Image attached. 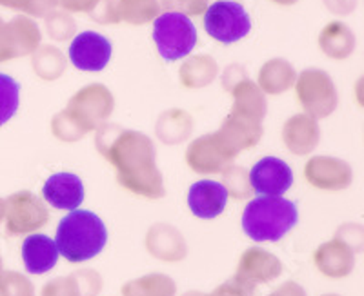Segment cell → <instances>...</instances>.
<instances>
[{"label":"cell","instance_id":"1","mask_svg":"<svg viewBox=\"0 0 364 296\" xmlns=\"http://www.w3.org/2000/svg\"><path fill=\"white\" fill-rule=\"evenodd\" d=\"M108 138V149H100L119 171L120 182L136 193L155 194L161 191V175L155 168V148L151 140L136 131L115 129L112 136L108 126H104Z\"/></svg>","mask_w":364,"mask_h":296},{"label":"cell","instance_id":"2","mask_svg":"<svg viewBox=\"0 0 364 296\" xmlns=\"http://www.w3.org/2000/svg\"><path fill=\"white\" fill-rule=\"evenodd\" d=\"M108 242V229L99 214L86 209H73L58 222L57 243L58 253L71 263L95 258Z\"/></svg>","mask_w":364,"mask_h":296},{"label":"cell","instance_id":"3","mask_svg":"<svg viewBox=\"0 0 364 296\" xmlns=\"http://www.w3.org/2000/svg\"><path fill=\"white\" fill-rule=\"evenodd\" d=\"M299 222V211L282 197H257L242 213V229L255 242H279Z\"/></svg>","mask_w":364,"mask_h":296},{"label":"cell","instance_id":"4","mask_svg":"<svg viewBox=\"0 0 364 296\" xmlns=\"http://www.w3.org/2000/svg\"><path fill=\"white\" fill-rule=\"evenodd\" d=\"M154 40L159 55L164 60L175 62L193 51L199 35L190 17L177 11H162L154 21Z\"/></svg>","mask_w":364,"mask_h":296},{"label":"cell","instance_id":"5","mask_svg":"<svg viewBox=\"0 0 364 296\" xmlns=\"http://www.w3.org/2000/svg\"><path fill=\"white\" fill-rule=\"evenodd\" d=\"M204 29L220 44H233L252 31V18L235 0H217L204 11Z\"/></svg>","mask_w":364,"mask_h":296},{"label":"cell","instance_id":"6","mask_svg":"<svg viewBox=\"0 0 364 296\" xmlns=\"http://www.w3.org/2000/svg\"><path fill=\"white\" fill-rule=\"evenodd\" d=\"M297 97L308 113L315 116L330 115L336 107V86L324 71H302L297 80Z\"/></svg>","mask_w":364,"mask_h":296},{"label":"cell","instance_id":"7","mask_svg":"<svg viewBox=\"0 0 364 296\" xmlns=\"http://www.w3.org/2000/svg\"><path fill=\"white\" fill-rule=\"evenodd\" d=\"M41 38V29L31 18L15 17L8 24L0 18V62L35 53Z\"/></svg>","mask_w":364,"mask_h":296},{"label":"cell","instance_id":"8","mask_svg":"<svg viewBox=\"0 0 364 296\" xmlns=\"http://www.w3.org/2000/svg\"><path fill=\"white\" fill-rule=\"evenodd\" d=\"M4 214L6 229L11 235H22V233L38 229L48 220V213H46L42 202L28 191L8 198V202L4 204Z\"/></svg>","mask_w":364,"mask_h":296},{"label":"cell","instance_id":"9","mask_svg":"<svg viewBox=\"0 0 364 296\" xmlns=\"http://www.w3.org/2000/svg\"><path fill=\"white\" fill-rule=\"evenodd\" d=\"M250 184L262 197H282L294 184V173L281 158L264 157L250 171Z\"/></svg>","mask_w":364,"mask_h":296},{"label":"cell","instance_id":"10","mask_svg":"<svg viewBox=\"0 0 364 296\" xmlns=\"http://www.w3.org/2000/svg\"><path fill=\"white\" fill-rule=\"evenodd\" d=\"M112 58V42L95 31H82L70 45V60L80 71H102Z\"/></svg>","mask_w":364,"mask_h":296},{"label":"cell","instance_id":"11","mask_svg":"<svg viewBox=\"0 0 364 296\" xmlns=\"http://www.w3.org/2000/svg\"><path fill=\"white\" fill-rule=\"evenodd\" d=\"M112 93L106 87L90 86L84 87L82 91H79L71 99L70 107H77V113L68 109V113H64V115L73 120L75 124H80V128H84V131H87V129L93 128V122H97L100 119L93 109H99L102 115H108V113H112Z\"/></svg>","mask_w":364,"mask_h":296},{"label":"cell","instance_id":"12","mask_svg":"<svg viewBox=\"0 0 364 296\" xmlns=\"http://www.w3.org/2000/svg\"><path fill=\"white\" fill-rule=\"evenodd\" d=\"M42 197L55 209L73 211L84 200V184L73 173L51 175L42 187Z\"/></svg>","mask_w":364,"mask_h":296},{"label":"cell","instance_id":"13","mask_svg":"<svg viewBox=\"0 0 364 296\" xmlns=\"http://www.w3.org/2000/svg\"><path fill=\"white\" fill-rule=\"evenodd\" d=\"M228 204V190L220 182L200 180L195 182L188 193V206L197 218L211 220L217 218Z\"/></svg>","mask_w":364,"mask_h":296},{"label":"cell","instance_id":"14","mask_svg":"<svg viewBox=\"0 0 364 296\" xmlns=\"http://www.w3.org/2000/svg\"><path fill=\"white\" fill-rule=\"evenodd\" d=\"M22 262L26 265V271L31 275H44L51 271L58 262L57 243L46 235H31L22 242Z\"/></svg>","mask_w":364,"mask_h":296},{"label":"cell","instance_id":"15","mask_svg":"<svg viewBox=\"0 0 364 296\" xmlns=\"http://www.w3.org/2000/svg\"><path fill=\"white\" fill-rule=\"evenodd\" d=\"M318 45L326 57L343 60V58L350 57L355 50V37H353L352 29L343 22H330L321 31Z\"/></svg>","mask_w":364,"mask_h":296},{"label":"cell","instance_id":"16","mask_svg":"<svg viewBox=\"0 0 364 296\" xmlns=\"http://www.w3.org/2000/svg\"><path fill=\"white\" fill-rule=\"evenodd\" d=\"M295 80V71L290 62L282 58H273L262 66L259 82L268 93H281L288 89Z\"/></svg>","mask_w":364,"mask_h":296},{"label":"cell","instance_id":"17","mask_svg":"<svg viewBox=\"0 0 364 296\" xmlns=\"http://www.w3.org/2000/svg\"><path fill=\"white\" fill-rule=\"evenodd\" d=\"M217 75V62L208 55L190 58L181 67V80L188 87H200L210 84Z\"/></svg>","mask_w":364,"mask_h":296},{"label":"cell","instance_id":"18","mask_svg":"<svg viewBox=\"0 0 364 296\" xmlns=\"http://www.w3.org/2000/svg\"><path fill=\"white\" fill-rule=\"evenodd\" d=\"M159 0H119V18L133 26L154 22L161 15Z\"/></svg>","mask_w":364,"mask_h":296},{"label":"cell","instance_id":"19","mask_svg":"<svg viewBox=\"0 0 364 296\" xmlns=\"http://www.w3.org/2000/svg\"><path fill=\"white\" fill-rule=\"evenodd\" d=\"M21 104V84L0 71V128L15 116Z\"/></svg>","mask_w":364,"mask_h":296},{"label":"cell","instance_id":"20","mask_svg":"<svg viewBox=\"0 0 364 296\" xmlns=\"http://www.w3.org/2000/svg\"><path fill=\"white\" fill-rule=\"evenodd\" d=\"M33 67L42 79H57L64 71V57L63 53L53 48V45H44L35 51Z\"/></svg>","mask_w":364,"mask_h":296},{"label":"cell","instance_id":"21","mask_svg":"<svg viewBox=\"0 0 364 296\" xmlns=\"http://www.w3.org/2000/svg\"><path fill=\"white\" fill-rule=\"evenodd\" d=\"M284 136L290 148L294 146V142L297 138H304L302 142H304L306 149H311L317 144L318 131L315 128L314 120H310L308 116H295V119H291L290 122L286 124Z\"/></svg>","mask_w":364,"mask_h":296},{"label":"cell","instance_id":"22","mask_svg":"<svg viewBox=\"0 0 364 296\" xmlns=\"http://www.w3.org/2000/svg\"><path fill=\"white\" fill-rule=\"evenodd\" d=\"M46 28L48 33L55 40H66L73 37L75 33V21L63 11H51L46 15Z\"/></svg>","mask_w":364,"mask_h":296},{"label":"cell","instance_id":"23","mask_svg":"<svg viewBox=\"0 0 364 296\" xmlns=\"http://www.w3.org/2000/svg\"><path fill=\"white\" fill-rule=\"evenodd\" d=\"M0 6L24 11L33 17H46L58 6V0H0Z\"/></svg>","mask_w":364,"mask_h":296},{"label":"cell","instance_id":"24","mask_svg":"<svg viewBox=\"0 0 364 296\" xmlns=\"http://www.w3.org/2000/svg\"><path fill=\"white\" fill-rule=\"evenodd\" d=\"M161 11H177L186 17L204 15L208 8V0H159Z\"/></svg>","mask_w":364,"mask_h":296},{"label":"cell","instance_id":"25","mask_svg":"<svg viewBox=\"0 0 364 296\" xmlns=\"http://www.w3.org/2000/svg\"><path fill=\"white\" fill-rule=\"evenodd\" d=\"M100 2L102 0H58V6L71 13H87L91 17V13L99 8Z\"/></svg>","mask_w":364,"mask_h":296},{"label":"cell","instance_id":"26","mask_svg":"<svg viewBox=\"0 0 364 296\" xmlns=\"http://www.w3.org/2000/svg\"><path fill=\"white\" fill-rule=\"evenodd\" d=\"M326 8L336 15H348L355 8L357 0H324Z\"/></svg>","mask_w":364,"mask_h":296},{"label":"cell","instance_id":"27","mask_svg":"<svg viewBox=\"0 0 364 296\" xmlns=\"http://www.w3.org/2000/svg\"><path fill=\"white\" fill-rule=\"evenodd\" d=\"M272 2H275V4H279V6H291V4H295L297 0H272Z\"/></svg>","mask_w":364,"mask_h":296},{"label":"cell","instance_id":"28","mask_svg":"<svg viewBox=\"0 0 364 296\" xmlns=\"http://www.w3.org/2000/svg\"><path fill=\"white\" fill-rule=\"evenodd\" d=\"M2 216H4V202L0 200V220H2Z\"/></svg>","mask_w":364,"mask_h":296},{"label":"cell","instance_id":"29","mask_svg":"<svg viewBox=\"0 0 364 296\" xmlns=\"http://www.w3.org/2000/svg\"><path fill=\"white\" fill-rule=\"evenodd\" d=\"M0 273H2V260H0Z\"/></svg>","mask_w":364,"mask_h":296}]
</instances>
